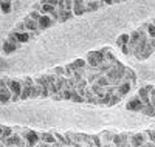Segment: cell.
I'll return each instance as SVG.
<instances>
[{
    "mask_svg": "<svg viewBox=\"0 0 155 147\" xmlns=\"http://www.w3.org/2000/svg\"><path fill=\"white\" fill-rule=\"evenodd\" d=\"M20 135L25 141H27L28 147H36V145H39V142H41V132L20 127Z\"/></svg>",
    "mask_w": 155,
    "mask_h": 147,
    "instance_id": "1",
    "label": "cell"
},
{
    "mask_svg": "<svg viewBox=\"0 0 155 147\" xmlns=\"http://www.w3.org/2000/svg\"><path fill=\"white\" fill-rule=\"evenodd\" d=\"M6 84H8V88L11 90V93H12V102L20 101L22 88H23L20 77H8L6 79Z\"/></svg>",
    "mask_w": 155,
    "mask_h": 147,
    "instance_id": "2",
    "label": "cell"
},
{
    "mask_svg": "<svg viewBox=\"0 0 155 147\" xmlns=\"http://www.w3.org/2000/svg\"><path fill=\"white\" fill-rule=\"evenodd\" d=\"M6 76L2 77L0 81V104L2 105H6L8 102H12V93L11 90L8 88V84H6Z\"/></svg>",
    "mask_w": 155,
    "mask_h": 147,
    "instance_id": "3",
    "label": "cell"
},
{
    "mask_svg": "<svg viewBox=\"0 0 155 147\" xmlns=\"http://www.w3.org/2000/svg\"><path fill=\"white\" fill-rule=\"evenodd\" d=\"M113 147H130V133H113Z\"/></svg>",
    "mask_w": 155,
    "mask_h": 147,
    "instance_id": "4",
    "label": "cell"
},
{
    "mask_svg": "<svg viewBox=\"0 0 155 147\" xmlns=\"http://www.w3.org/2000/svg\"><path fill=\"white\" fill-rule=\"evenodd\" d=\"M153 88H155V87H153L152 84H146V85H143V87H140V88H138L137 96L141 99V102H143L144 105L150 104V91H152Z\"/></svg>",
    "mask_w": 155,
    "mask_h": 147,
    "instance_id": "5",
    "label": "cell"
},
{
    "mask_svg": "<svg viewBox=\"0 0 155 147\" xmlns=\"http://www.w3.org/2000/svg\"><path fill=\"white\" fill-rule=\"evenodd\" d=\"M149 141L146 132H138V133H130V147H143Z\"/></svg>",
    "mask_w": 155,
    "mask_h": 147,
    "instance_id": "6",
    "label": "cell"
},
{
    "mask_svg": "<svg viewBox=\"0 0 155 147\" xmlns=\"http://www.w3.org/2000/svg\"><path fill=\"white\" fill-rule=\"evenodd\" d=\"M143 109H144V104L141 102V99L137 95L132 96L130 99L126 102V110H129V112H138V113H141Z\"/></svg>",
    "mask_w": 155,
    "mask_h": 147,
    "instance_id": "7",
    "label": "cell"
},
{
    "mask_svg": "<svg viewBox=\"0 0 155 147\" xmlns=\"http://www.w3.org/2000/svg\"><path fill=\"white\" fill-rule=\"evenodd\" d=\"M23 23H25V26H27V33H31V34H34V36L42 33V31H41V28H39V23H37L36 20L30 19L28 16H25Z\"/></svg>",
    "mask_w": 155,
    "mask_h": 147,
    "instance_id": "8",
    "label": "cell"
},
{
    "mask_svg": "<svg viewBox=\"0 0 155 147\" xmlns=\"http://www.w3.org/2000/svg\"><path fill=\"white\" fill-rule=\"evenodd\" d=\"M9 34H11V36H14V37H16V41H17L20 45L28 44L31 39L34 37V34H31V33H22V31H16V30H12Z\"/></svg>",
    "mask_w": 155,
    "mask_h": 147,
    "instance_id": "9",
    "label": "cell"
},
{
    "mask_svg": "<svg viewBox=\"0 0 155 147\" xmlns=\"http://www.w3.org/2000/svg\"><path fill=\"white\" fill-rule=\"evenodd\" d=\"M87 12L85 0H74L73 2V14L74 16H82Z\"/></svg>",
    "mask_w": 155,
    "mask_h": 147,
    "instance_id": "10",
    "label": "cell"
},
{
    "mask_svg": "<svg viewBox=\"0 0 155 147\" xmlns=\"http://www.w3.org/2000/svg\"><path fill=\"white\" fill-rule=\"evenodd\" d=\"M37 23H39V28H41V31H45V30L51 28V26L56 23V20H54L53 17H50V16H42L41 20H39Z\"/></svg>",
    "mask_w": 155,
    "mask_h": 147,
    "instance_id": "11",
    "label": "cell"
},
{
    "mask_svg": "<svg viewBox=\"0 0 155 147\" xmlns=\"http://www.w3.org/2000/svg\"><path fill=\"white\" fill-rule=\"evenodd\" d=\"M85 62H87V67H88L90 70H98L99 62H98V57H96V54H95V51H90V53H87Z\"/></svg>",
    "mask_w": 155,
    "mask_h": 147,
    "instance_id": "12",
    "label": "cell"
},
{
    "mask_svg": "<svg viewBox=\"0 0 155 147\" xmlns=\"http://www.w3.org/2000/svg\"><path fill=\"white\" fill-rule=\"evenodd\" d=\"M41 142L54 145V144L58 142V139H56V136H54V132H41Z\"/></svg>",
    "mask_w": 155,
    "mask_h": 147,
    "instance_id": "13",
    "label": "cell"
},
{
    "mask_svg": "<svg viewBox=\"0 0 155 147\" xmlns=\"http://www.w3.org/2000/svg\"><path fill=\"white\" fill-rule=\"evenodd\" d=\"M12 135H14V127H8L5 124L0 126V141H6L8 138H11Z\"/></svg>",
    "mask_w": 155,
    "mask_h": 147,
    "instance_id": "14",
    "label": "cell"
},
{
    "mask_svg": "<svg viewBox=\"0 0 155 147\" xmlns=\"http://www.w3.org/2000/svg\"><path fill=\"white\" fill-rule=\"evenodd\" d=\"M132 88H134V84H132V82H129V81H123V84H120V85H118V95H120L121 98H124V96H127L129 93L132 91Z\"/></svg>",
    "mask_w": 155,
    "mask_h": 147,
    "instance_id": "15",
    "label": "cell"
},
{
    "mask_svg": "<svg viewBox=\"0 0 155 147\" xmlns=\"http://www.w3.org/2000/svg\"><path fill=\"white\" fill-rule=\"evenodd\" d=\"M19 50V47H16L14 44H11L8 39H3V44H2V53L3 54H12L14 51H17Z\"/></svg>",
    "mask_w": 155,
    "mask_h": 147,
    "instance_id": "16",
    "label": "cell"
},
{
    "mask_svg": "<svg viewBox=\"0 0 155 147\" xmlns=\"http://www.w3.org/2000/svg\"><path fill=\"white\" fill-rule=\"evenodd\" d=\"M68 67H70L73 71H79V70H85V68H88L85 59H76V60H73L71 64H68Z\"/></svg>",
    "mask_w": 155,
    "mask_h": 147,
    "instance_id": "17",
    "label": "cell"
},
{
    "mask_svg": "<svg viewBox=\"0 0 155 147\" xmlns=\"http://www.w3.org/2000/svg\"><path fill=\"white\" fill-rule=\"evenodd\" d=\"M85 6H87V12H93L102 6H106L104 2H96V0H85Z\"/></svg>",
    "mask_w": 155,
    "mask_h": 147,
    "instance_id": "18",
    "label": "cell"
},
{
    "mask_svg": "<svg viewBox=\"0 0 155 147\" xmlns=\"http://www.w3.org/2000/svg\"><path fill=\"white\" fill-rule=\"evenodd\" d=\"M130 44V33H124V34H120L118 37H116V47H126Z\"/></svg>",
    "mask_w": 155,
    "mask_h": 147,
    "instance_id": "19",
    "label": "cell"
},
{
    "mask_svg": "<svg viewBox=\"0 0 155 147\" xmlns=\"http://www.w3.org/2000/svg\"><path fill=\"white\" fill-rule=\"evenodd\" d=\"M141 28L147 33L149 39H155V25H153L150 20H149V22H144L143 25H141Z\"/></svg>",
    "mask_w": 155,
    "mask_h": 147,
    "instance_id": "20",
    "label": "cell"
},
{
    "mask_svg": "<svg viewBox=\"0 0 155 147\" xmlns=\"http://www.w3.org/2000/svg\"><path fill=\"white\" fill-rule=\"evenodd\" d=\"M90 88H92L93 95H95V96H98V99H99V98H102V96L106 95V88H102V87H101V85H98V84L90 85Z\"/></svg>",
    "mask_w": 155,
    "mask_h": 147,
    "instance_id": "21",
    "label": "cell"
},
{
    "mask_svg": "<svg viewBox=\"0 0 155 147\" xmlns=\"http://www.w3.org/2000/svg\"><path fill=\"white\" fill-rule=\"evenodd\" d=\"M124 81H129V82H132L134 85L137 84V74L132 68H129L127 67V70H126V76H124Z\"/></svg>",
    "mask_w": 155,
    "mask_h": 147,
    "instance_id": "22",
    "label": "cell"
},
{
    "mask_svg": "<svg viewBox=\"0 0 155 147\" xmlns=\"http://www.w3.org/2000/svg\"><path fill=\"white\" fill-rule=\"evenodd\" d=\"M58 12H59V22H67L74 17L73 11H58Z\"/></svg>",
    "mask_w": 155,
    "mask_h": 147,
    "instance_id": "23",
    "label": "cell"
},
{
    "mask_svg": "<svg viewBox=\"0 0 155 147\" xmlns=\"http://www.w3.org/2000/svg\"><path fill=\"white\" fill-rule=\"evenodd\" d=\"M0 9H2L3 14H9L12 9V2H6V0H2L0 2Z\"/></svg>",
    "mask_w": 155,
    "mask_h": 147,
    "instance_id": "24",
    "label": "cell"
},
{
    "mask_svg": "<svg viewBox=\"0 0 155 147\" xmlns=\"http://www.w3.org/2000/svg\"><path fill=\"white\" fill-rule=\"evenodd\" d=\"M95 84L101 85L102 88H107V87H110V85H112V84H110V81L107 79V76H106V74H101V76L98 77V81H96Z\"/></svg>",
    "mask_w": 155,
    "mask_h": 147,
    "instance_id": "25",
    "label": "cell"
},
{
    "mask_svg": "<svg viewBox=\"0 0 155 147\" xmlns=\"http://www.w3.org/2000/svg\"><path fill=\"white\" fill-rule=\"evenodd\" d=\"M141 113H143L144 116H155V105H153V104L144 105V109L141 110Z\"/></svg>",
    "mask_w": 155,
    "mask_h": 147,
    "instance_id": "26",
    "label": "cell"
},
{
    "mask_svg": "<svg viewBox=\"0 0 155 147\" xmlns=\"http://www.w3.org/2000/svg\"><path fill=\"white\" fill-rule=\"evenodd\" d=\"M27 16H28L30 19H33V20L39 22V20H41V17H42V12H41V11H34V9H33V11H30V12H28Z\"/></svg>",
    "mask_w": 155,
    "mask_h": 147,
    "instance_id": "27",
    "label": "cell"
},
{
    "mask_svg": "<svg viewBox=\"0 0 155 147\" xmlns=\"http://www.w3.org/2000/svg\"><path fill=\"white\" fill-rule=\"evenodd\" d=\"M155 50L152 48V47H147L146 50H144V53H143V54H141V59L140 60H146V59H149L150 56H152V53H153Z\"/></svg>",
    "mask_w": 155,
    "mask_h": 147,
    "instance_id": "28",
    "label": "cell"
},
{
    "mask_svg": "<svg viewBox=\"0 0 155 147\" xmlns=\"http://www.w3.org/2000/svg\"><path fill=\"white\" fill-rule=\"evenodd\" d=\"M51 71H53L58 77H61V76H65V67H54V68L53 70H51Z\"/></svg>",
    "mask_w": 155,
    "mask_h": 147,
    "instance_id": "29",
    "label": "cell"
},
{
    "mask_svg": "<svg viewBox=\"0 0 155 147\" xmlns=\"http://www.w3.org/2000/svg\"><path fill=\"white\" fill-rule=\"evenodd\" d=\"M12 30H16V31H22V33H27V26H25V23H23V20H20L14 28Z\"/></svg>",
    "mask_w": 155,
    "mask_h": 147,
    "instance_id": "30",
    "label": "cell"
},
{
    "mask_svg": "<svg viewBox=\"0 0 155 147\" xmlns=\"http://www.w3.org/2000/svg\"><path fill=\"white\" fill-rule=\"evenodd\" d=\"M121 99H123V98L118 95V93H116V95H113V96H112V99H110V104H109V107H112V105H116V104H118Z\"/></svg>",
    "mask_w": 155,
    "mask_h": 147,
    "instance_id": "31",
    "label": "cell"
},
{
    "mask_svg": "<svg viewBox=\"0 0 155 147\" xmlns=\"http://www.w3.org/2000/svg\"><path fill=\"white\" fill-rule=\"evenodd\" d=\"M146 133H147V138H149V141L155 144V129H152V130H146Z\"/></svg>",
    "mask_w": 155,
    "mask_h": 147,
    "instance_id": "32",
    "label": "cell"
},
{
    "mask_svg": "<svg viewBox=\"0 0 155 147\" xmlns=\"http://www.w3.org/2000/svg\"><path fill=\"white\" fill-rule=\"evenodd\" d=\"M120 50H121V53H123L124 56H130V48H129V45H126V47H123Z\"/></svg>",
    "mask_w": 155,
    "mask_h": 147,
    "instance_id": "33",
    "label": "cell"
},
{
    "mask_svg": "<svg viewBox=\"0 0 155 147\" xmlns=\"http://www.w3.org/2000/svg\"><path fill=\"white\" fill-rule=\"evenodd\" d=\"M42 5H44L42 2H34V3H33V9H34V11H41V9H42Z\"/></svg>",
    "mask_w": 155,
    "mask_h": 147,
    "instance_id": "34",
    "label": "cell"
},
{
    "mask_svg": "<svg viewBox=\"0 0 155 147\" xmlns=\"http://www.w3.org/2000/svg\"><path fill=\"white\" fill-rule=\"evenodd\" d=\"M150 104H153V105H155V88L150 91Z\"/></svg>",
    "mask_w": 155,
    "mask_h": 147,
    "instance_id": "35",
    "label": "cell"
},
{
    "mask_svg": "<svg viewBox=\"0 0 155 147\" xmlns=\"http://www.w3.org/2000/svg\"><path fill=\"white\" fill-rule=\"evenodd\" d=\"M149 47H152L155 50V39H149Z\"/></svg>",
    "mask_w": 155,
    "mask_h": 147,
    "instance_id": "36",
    "label": "cell"
},
{
    "mask_svg": "<svg viewBox=\"0 0 155 147\" xmlns=\"http://www.w3.org/2000/svg\"><path fill=\"white\" fill-rule=\"evenodd\" d=\"M143 147H155V144H153V142H150V141H147Z\"/></svg>",
    "mask_w": 155,
    "mask_h": 147,
    "instance_id": "37",
    "label": "cell"
},
{
    "mask_svg": "<svg viewBox=\"0 0 155 147\" xmlns=\"http://www.w3.org/2000/svg\"><path fill=\"white\" fill-rule=\"evenodd\" d=\"M85 147H95V145H93V144H87Z\"/></svg>",
    "mask_w": 155,
    "mask_h": 147,
    "instance_id": "38",
    "label": "cell"
},
{
    "mask_svg": "<svg viewBox=\"0 0 155 147\" xmlns=\"http://www.w3.org/2000/svg\"><path fill=\"white\" fill-rule=\"evenodd\" d=\"M150 22H152V23H153V25H155V17H153V19H152V20H150Z\"/></svg>",
    "mask_w": 155,
    "mask_h": 147,
    "instance_id": "39",
    "label": "cell"
}]
</instances>
